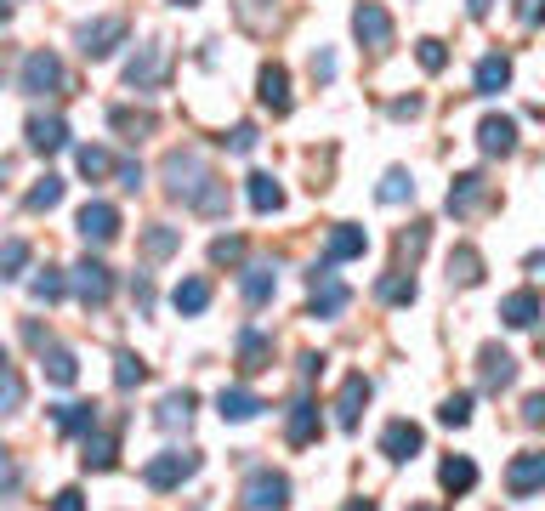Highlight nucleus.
<instances>
[{"label":"nucleus","instance_id":"f257e3e1","mask_svg":"<svg viewBox=\"0 0 545 511\" xmlns=\"http://www.w3.org/2000/svg\"><path fill=\"white\" fill-rule=\"evenodd\" d=\"M159 177H165V194L182 199V211L194 216H228V182L211 171V159L199 148H171L159 159Z\"/></svg>","mask_w":545,"mask_h":511},{"label":"nucleus","instance_id":"f03ea898","mask_svg":"<svg viewBox=\"0 0 545 511\" xmlns=\"http://www.w3.org/2000/svg\"><path fill=\"white\" fill-rule=\"evenodd\" d=\"M194 472H199L194 449H165V455H154L148 466H142V483H148L154 494H171V489H182Z\"/></svg>","mask_w":545,"mask_h":511},{"label":"nucleus","instance_id":"7ed1b4c3","mask_svg":"<svg viewBox=\"0 0 545 511\" xmlns=\"http://www.w3.org/2000/svg\"><path fill=\"white\" fill-rule=\"evenodd\" d=\"M18 86L29 91V97H57V91L69 86V74H63V57L57 52H29L23 57V69H18Z\"/></svg>","mask_w":545,"mask_h":511},{"label":"nucleus","instance_id":"20e7f679","mask_svg":"<svg viewBox=\"0 0 545 511\" xmlns=\"http://www.w3.org/2000/svg\"><path fill=\"white\" fill-rule=\"evenodd\" d=\"M125 35H131V23H125L120 12L91 18V23H80V52H86L91 63H103V57H114V46H125Z\"/></svg>","mask_w":545,"mask_h":511},{"label":"nucleus","instance_id":"39448f33","mask_svg":"<svg viewBox=\"0 0 545 511\" xmlns=\"http://www.w3.org/2000/svg\"><path fill=\"white\" fill-rule=\"evenodd\" d=\"M239 500H245V511H284L290 506V477L262 466V472L245 477V494H239Z\"/></svg>","mask_w":545,"mask_h":511},{"label":"nucleus","instance_id":"423d86ee","mask_svg":"<svg viewBox=\"0 0 545 511\" xmlns=\"http://www.w3.org/2000/svg\"><path fill=\"white\" fill-rule=\"evenodd\" d=\"M352 35L364 40L370 52H387V46H392V18H387V6H381V0H358V6H352Z\"/></svg>","mask_w":545,"mask_h":511},{"label":"nucleus","instance_id":"0eeeda50","mask_svg":"<svg viewBox=\"0 0 545 511\" xmlns=\"http://www.w3.org/2000/svg\"><path fill=\"white\" fill-rule=\"evenodd\" d=\"M74 228H80L86 245H114V239H120V211H114L108 199H91V205H80Z\"/></svg>","mask_w":545,"mask_h":511},{"label":"nucleus","instance_id":"6e6552de","mask_svg":"<svg viewBox=\"0 0 545 511\" xmlns=\"http://www.w3.org/2000/svg\"><path fill=\"white\" fill-rule=\"evenodd\" d=\"M159 80H165V46L148 40V46H137V57L125 63V86L131 91H154Z\"/></svg>","mask_w":545,"mask_h":511},{"label":"nucleus","instance_id":"1a4fd4ad","mask_svg":"<svg viewBox=\"0 0 545 511\" xmlns=\"http://www.w3.org/2000/svg\"><path fill=\"white\" fill-rule=\"evenodd\" d=\"M347 301H352V290L341 279H335L330 267L318 262L313 267V318H335V313H347Z\"/></svg>","mask_w":545,"mask_h":511},{"label":"nucleus","instance_id":"9d476101","mask_svg":"<svg viewBox=\"0 0 545 511\" xmlns=\"http://www.w3.org/2000/svg\"><path fill=\"white\" fill-rule=\"evenodd\" d=\"M483 205H489V182L477 177V171H460V177L449 182V216L466 222V216H477Z\"/></svg>","mask_w":545,"mask_h":511},{"label":"nucleus","instance_id":"9b49d317","mask_svg":"<svg viewBox=\"0 0 545 511\" xmlns=\"http://www.w3.org/2000/svg\"><path fill=\"white\" fill-rule=\"evenodd\" d=\"M74 290H80L86 307H103V301L114 296V273H108L97 256H86V262H74Z\"/></svg>","mask_w":545,"mask_h":511},{"label":"nucleus","instance_id":"f8f14e48","mask_svg":"<svg viewBox=\"0 0 545 511\" xmlns=\"http://www.w3.org/2000/svg\"><path fill=\"white\" fill-rule=\"evenodd\" d=\"M23 137H29L35 154H63L69 148V125H63V114H29Z\"/></svg>","mask_w":545,"mask_h":511},{"label":"nucleus","instance_id":"ddd939ff","mask_svg":"<svg viewBox=\"0 0 545 511\" xmlns=\"http://www.w3.org/2000/svg\"><path fill=\"white\" fill-rule=\"evenodd\" d=\"M506 489L517 494V500H528V494L545 489V455H540V449H528V455L511 460V466H506Z\"/></svg>","mask_w":545,"mask_h":511},{"label":"nucleus","instance_id":"4468645a","mask_svg":"<svg viewBox=\"0 0 545 511\" xmlns=\"http://www.w3.org/2000/svg\"><path fill=\"white\" fill-rule=\"evenodd\" d=\"M364 404H370V375H347L341 392H335V421H341V432H352V426L364 421Z\"/></svg>","mask_w":545,"mask_h":511},{"label":"nucleus","instance_id":"2eb2a0df","mask_svg":"<svg viewBox=\"0 0 545 511\" xmlns=\"http://www.w3.org/2000/svg\"><path fill=\"white\" fill-rule=\"evenodd\" d=\"M477 148H483L489 159L517 154V120H511V114H489V120L477 125Z\"/></svg>","mask_w":545,"mask_h":511},{"label":"nucleus","instance_id":"dca6fc26","mask_svg":"<svg viewBox=\"0 0 545 511\" xmlns=\"http://www.w3.org/2000/svg\"><path fill=\"white\" fill-rule=\"evenodd\" d=\"M256 97H262V108H273V114H290V69H284V63H262Z\"/></svg>","mask_w":545,"mask_h":511},{"label":"nucleus","instance_id":"f3484780","mask_svg":"<svg viewBox=\"0 0 545 511\" xmlns=\"http://www.w3.org/2000/svg\"><path fill=\"white\" fill-rule=\"evenodd\" d=\"M477 370H483V392H506L517 381V358L506 347H483L477 353Z\"/></svg>","mask_w":545,"mask_h":511},{"label":"nucleus","instance_id":"a211bd4d","mask_svg":"<svg viewBox=\"0 0 545 511\" xmlns=\"http://www.w3.org/2000/svg\"><path fill=\"white\" fill-rule=\"evenodd\" d=\"M421 443H426V432L415 421H392L387 432H381V455L387 460H415L421 455Z\"/></svg>","mask_w":545,"mask_h":511},{"label":"nucleus","instance_id":"6ab92c4d","mask_svg":"<svg viewBox=\"0 0 545 511\" xmlns=\"http://www.w3.org/2000/svg\"><path fill=\"white\" fill-rule=\"evenodd\" d=\"M318 404L313 398H296V404H290V421H284V443H290V449H307V443L318 438Z\"/></svg>","mask_w":545,"mask_h":511},{"label":"nucleus","instance_id":"aec40b11","mask_svg":"<svg viewBox=\"0 0 545 511\" xmlns=\"http://www.w3.org/2000/svg\"><path fill=\"white\" fill-rule=\"evenodd\" d=\"M370 250V233L364 228H352V222H341V228L324 239V267H335V262H352V256H364Z\"/></svg>","mask_w":545,"mask_h":511},{"label":"nucleus","instance_id":"412c9836","mask_svg":"<svg viewBox=\"0 0 545 511\" xmlns=\"http://www.w3.org/2000/svg\"><path fill=\"white\" fill-rule=\"evenodd\" d=\"M114 449H120V438L103 432V426H91L86 443H80V466H86V472H114Z\"/></svg>","mask_w":545,"mask_h":511},{"label":"nucleus","instance_id":"4be33fe9","mask_svg":"<svg viewBox=\"0 0 545 511\" xmlns=\"http://www.w3.org/2000/svg\"><path fill=\"white\" fill-rule=\"evenodd\" d=\"M500 324H511V330H534V324H540V296H534V290H511V296L500 301Z\"/></svg>","mask_w":545,"mask_h":511},{"label":"nucleus","instance_id":"5701e85b","mask_svg":"<svg viewBox=\"0 0 545 511\" xmlns=\"http://www.w3.org/2000/svg\"><path fill=\"white\" fill-rule=\"evenodd\" d=\"M245 194H250V211H256V216H273V211H284V188H279V177H267V171L245 177Z\"/></svg>","mask_w":545,"mask_h":511},{"label":"nucleus","instance_id":"b1692460","mask_svg":"<svg viewBox=\"0 0 545 511\" xmlns=\"http://www.w3.org/2000/svg\"><path fill=\"white\" fill-rule=\"evenodd\" d=\"M267 364H273V335H262V330H239V370L256 375V370H267Z\"/></svg>","mask_w":545,"mask_h":511},{"label":"nucleus","instance_id":"393cba45","mask_svg":"<svg viewBox=\"0 0 545 511\" xmlns=\"http://www.w3.org/2000/svg\"><path fill=\"white\" fill-rule=\"evenodd\" d=\"M477 97H500V91L511 86V57H500V52H489L483 63H477Z\"/></svg>","mask_w":545,"mask_h":511},{"label":"nucleus","instance_id":"a878e982","mask_svg":"<svg viewBox=\"0 0 545 511\" xmlns=\"http://www.w3.org/2000/svg\"><path fill=\"white\" fill-rule=\"evenodd\" d=\"M154 421L165 426V432L188 426V421H194V392H188V387H182V392H165V398H159V409H154Z\"/></svg>","mask_w":545,"mask_h":511},{"label":"nucleus","instance_id":"bb28decb","mask_svg":"<svg viewBox=\"0 0 545 511\" xmlns=\"http://www.w3.org/2000/svg\"><path fill=\"white\" fill-rule=\"evenodd\" d=\"M256 409H262V398L245 387H222V398H216V415L222 421H256Z\"/></svg>","mask_w":545,"mask_h":511},{"label":"nucleus","instance_id":"cd10ccee","mask_svg":"<svg viewBox=\"0 0 545 511\" xmlns=\"http://www.w3.org/2000/svg\"><path fill=\"white\" fill-rule=\"evenodd\" d=\"M171 301H176V313L182 318H199L205 307H211V279H182L171 290Z\"/></svg>","mask_w":545,"mask_h":511},{"label":"nucleus","instance_id":"c85d7f7f","mask_svg":"<svg viewBox=\"0 0 545 511\" xmlns=\"http://www.w3.org/2000/svg\"><path fill=\"white\" fill-rule=\"evenodd\" d=\"M233 12H239V23L250 35H267L279 23V0H233Z\"/></svg>","mask_w":545,"mask_h":511},{"label":"nucleus","instance_id":"c756f323","mask_svg":"<svg viewBox=\"0 0 545 511\" xmlns=\"http://www.w3.org/2000/svg\"><path fill=\"white\" fill-rule=\"evenodd\" d=\"M438 483H443L449 494H472V489H477V466H472L466 455H449V460L438 466Z\"/></svg>","mask_w":545,"mask_h":511},{"label":"nucleus","instance_id":"7c9ffc66","mask_svg":"<svg viewBox=\"0 0 545 511\" xmlns=\"http://www.w3.org/2000/svg\"><path fill=\"white\" fill-rule=\"evenodd\" d=\"M375 301H387V307H409V301H415V273L392 267L387 279L375 284Z\"/></svg>","mask_w":545,"mask_h":511},{"label":"nucleus","instance_id":"2f4dec72","mask_svg":"<svg viewBox=\"0 0 545 511\" xmlns=\"http://www.w3.org/2000/svg\"><path fill=\"white\" fill-rule=\"evenodd\" d=\"M46 381H52V387H74V381H80V358L69 353V347H46Z\"/></svg>","mask_w":545,"mask_h":511},{"label":"nucleus","instance_id":"473e14b6","mask_svg":"<svg viewBox=\"0 0 545 511\" xmlns=\"http://www.w3.org/2000/svg\"><path fill=\"white\" fill-rule=\"evenodd\" d=\"M108 125H114L120 137L142 142L148 131H154V114H148V108H108Z\"/></svg>","mask_w":545,"mask_h":511},{"label":"nucleus","instance_id":"72a5a7b5","mask_svg":"<svg viewBox=\"0 0 545 511\" xmlns=\"http://www.w3.org/2000/svg\"><path fill=\"white\" fill-rule=\"evenodd\" d=\"M273 284H279V273L273 267H245V279H239V290H245V301L250 307H262V301H273Z\"/></svg>","mask_w":545,"mask_h":511},{"label":"nucleus","instance_id":"f704fd0d","mask_svg":"<svg viewBox=\"0 0 545 511\" xmlns=\"http://www.w3.org/2000/svg\"><path fill=\"white\" fill-rule=\"evenodd\" d=\"M52 421H57V432H80L86 438L91 426H97V404H57Z\"/></svg>","mask_w":545,"mask_h":511},{"label":"nucleus","instance_id":"c9c22d12","mask_svg":"<svg viewBox=\"0 0 545 511\" xmlns=\"http://www.w3.org/2000/svg\"><path fill=\"white\" fill-rule=\"evenodd\" d=\"M74 165H80V177L86 182H103V177H114V171H120V165H114V154H108V148H80V154H74Z\"/></svg>","mask_w":545,"mask_h":511},{"label":"nucleus","instance_id":"e433bc0d","mask_svg":"<svg viewBox=\"0 0 545 511\" xmlns=\"http://www.w3.org/2000/svg\"><path fill=\"white\" fill-rule=\"evenodd\" d=\"M477 279H483V256H477L472 245H460L455 256H449V284H466V290H472Z\"/></svg>","mask_w":545,"mask_h":511},{"label":"nucleus","instance_id":"4c0bfd02","mask_svg":"<svg viewBox=\"0 0 545 511\" xmlns=\"http://www.w3.org/2000/svg\"><path fill=\"white\" fill-rule=\"evenodd\" d=\"M29 296H35V301H46V307H52V301H63V296H69V279H63L57 267H40L35 279H29Z\"/></svg>","mask_w":545,"mask_h":511},{"label":"nucleus","instance_id":"58836bf2","mask_svg":"<svg viewBox=\"0 0 545 511\" xmlns=\"http://www.w3.org/2000/svg\"><path fill=\"white\" fill-rule=\"evenodd\" d=\"M23 205H29V211H57V205H63V177H52V171H46V177L29 188V199H23Z\"/></svg>","mask_w":545,"mask_h":511},{"label":"nucleus","instance_id":"ea45409f","mask_svg":"<svg viewBox=\"0 0 545 511\" xmlns=\"http://www.w3.org/2000/svg\"><path fill=\"white\" fill-rule=\"evenodd\" d=\"M176 245H182V233H176V228H159V222H154V228L142 233V256H148V262H165Z\"/></svg>","mask_w":545,"mask_h":511},{"label":"nucleus","instance_id":"a19ab883","mask_svg":"<svg viewBox=\"0 0 545 511\" xmlns=\"http://www.w3.org/2000/svg\"><path fill=\"white\" fill-rule=\"evenodd\" d=\"M375 199H381V205H404V199H415V177H409V171H387L381 188H375Z\"/></svg>","mask_w":545,"mask_h":511},{"label":"nucleus","instance_id":"79ce46f5","mask_svg":"<svg viewBox=\"0 0 545 511\" xmlns=\"http://www.w3.org/2000/svg\"><path fill=\"white\" fill-rule=\"evenodd\" d=\"M142 381H148V364H142L137 353H114V387L131 392V387H142Z\"/></svg>","mask_w":545,"mask_h":511},{"label":"nucleus","instance_id":"37998d69","mask_svg":"<svg viewBox=\"0 0 545 511\" xmlns=\"http://www.w3.org/2000/svg\"><path fill=\"white\" fill-rule=\"evenodd\" d=\"M23 267H29V245L23 239H6L0 245V279H23Z\"/></svg>","mask_w":545,"mask_h":511},{"label":"nucleus","instance_id":"c03bdc74","mask_svg":"<svg viewBox=\"0 0 545 511\" xmlns=\"http://www.w3.org/2000/svg\"><path fill=\"white\" fill-rule=\"evenodd\" d=\"M211 262L216 267H239L245 262V239H239V233H222V239L211 245Z\"/></svg>","mask_w":545,"mask_h":511},{"label":"nucleus","instance_id":"a18cd8bd","mask_svg":"<svg viewBox=\"0 0 545 511\" xmlns=\"http://www.w3.org/2000/svg\"><path fill=\"white\" fill-rule=\"evenodd\" d=\"M438 421H443V426H466V421H472V392H455V398H443Z\"/></svg>","mask_w":545,"mask_h":511},{"label":"nucleus","instance_id":"49530a36","mask_svg":"<svg viewBox=\"0 0 545 511\" xmlns=\"http://www.w3.org/2000/svg\"><path fill=\"white\" fill-rule=\"evenodd\" d=\"M23 409V375H0V415H18Z\"/></svg>","mask_w":545,"mask_h":511},{"label":"nucleus","instance_id":"de8ad7c7","mask_svg":"<svg viewBox=\"0 0 545 511\" xmlns=\"http://www.w3.org/2000/svg\"><path fill=\"white\" fill-rule=\"evenodd\" d=\"M415 57H421L426 74H438L443 63H449V46H443V40H421V46H415Z\"/></svg>","mask_w":545,"mask_h":511},{"label":"nucleus","instance_id":"09e8293b","mask_svg":"<svg viewBox=\"0 0 545 511\" xmlns=\"http://www.w3.org/2000/svg\"><path fill=\"white\" fill-rule=\"evenodd\" d=\"M421 250H426V222H415V228L398 233V256H409V262H415Z\"/></svg>","mask_w":545,"mask_h":511},{"label":"nucleus","instance_id":"8fccbe9b","mask_svg":"<svg viewBox=\"0 0 545 511\" xmlns=\"http://www.w3.org/2000/svg\"><path fill=\"white\" fill-rule=\"evenodd\" d=\"M233 148V154H250V148H256V142H262V131H256V125H233L228 137H222Z\"/></svg>","mask_w":545,"mask_h":511},{"label":"nucleus","instance_id":"3c124183","mask_svg":"<svg viewBox=\"0 0 545 511\" xmlns=\"http://www.w3.org/2000/svg\"><path fill=\"white\" fill-rule=\"evenodd\" d=\"M131 301H137V313H154V284H148V273L131 279Z\"/></svg>","mask_w":545,"mask_h":511},{"label":"nucleus","instance_id":"603ef678","mask_svg":"<svg viewBox=\"0 0 545 511\" xmlns=\"http://www.w3.org/2000/svg\"><path fill=\"white\" fill-rule=\"evenodd\" d=\"M517 23H523V29H540L545 23V0H517Z\"/></svg>","mask_w":545,"mask_h":511},{"label":"nucleus","instance_id":"864d4df0","mask_svg":"<svg viewBox=\"0 0 545 511\" xmlns=\"http://www.w3.org/2000/svg\"><path fill=\"white\" fill-rule=\"evenodd\" d=\"M523 426H545V392H528L523 398Z\"/></svg>","mask_w":545,"mask_h":511},{"label":"nucleus","instance_id":"5fc2aeb1","mask_svg":"<svg viewBox=\"0 0 545 511\" xmlns=\"http://www.w3.org/2000/svg\"><path fill=\"white\" fill-rule=\"evenodd\" d=\"M52 511H86V494H80V489H57Z\"/></svg>","mask_w":545,"mask_h":511},{"label":"nucleus","instance_id":"6e6d98bb","mask_svg":"<svg viewBox=\"0 0 545 511\" xmlns=\"http://www.w3.org/2000/svg\"><path fill=\"white\" fill-rule=\"evenodd\" d=\"M313 80H324V86L335 80V52H313Z\"/></svg>","mask_w":545,"mask_h":511},{"label":"nucleus","instance_id":"4d7b16f0","mask_svg":"<svg viewBox=\"0 0 545 511\" xmlns=\"http://www.w3.org/2000/svg\"><path fill=\"white\" fill-rule=\"evenodd\" d=\"M120 188H131V194L142 188V165L137 159H120Z\"/></svg>","mask_w":545,"mask_h":511},{"label":"nucleus","instance_id":"13d9d810","mask_svg":"<svg viewBox=\"0 0 545 511\" xmlns=\"http://www.w3.org/2000/svg\"><path fill=\"white\" fill-rule=\"evenodd\" d=\"M421 97H398V103H392V114H398V120H415V114H421Z\"/></svg>","mask_w":545,"mask_h":511},{"label":"nucleus","instance_id":"bf43d9fd","mask_svg":"<svg viewBox=\"0 0 545 511\" xmlns=\"http://www.w3.org/2000/svg\"><path fill=\"white\" fill-rule=\"evenodd\" d=\"M489 6H494V0H466V12H472V18H489Z\"/></svg>","mask_w":545,"mask_h":511},{"label":"nucleus","instance_id":"052dcab7","mask_svg":"<svg viewBox=\"0 0 545 511\" xmlns=\"http://www.w3.org/2000/svg\"><path fill=\"white\" fill-rule=\"evenodd\" d=\"M347 511H375V500H347Z\"/></svg>","mask_w":545,"mask_h":511},{"label":"nucleus","instance_id":"680f3d73","mask_svg":"<svg viewBox=\"0 0 545 511\" xmlns=\"http://www.w3.org/2000/svg\"><path fill=\"white\" fill-rule=\"evenodd\" d=\"M6 18H12V0H0V23H6Z\"/></svg>","mask_w":545,"mask_h":511},{"label":"nucleus","instance_id":"e2e57ef3","mask_svg":"<svg viewBox=\"0 0 545 511\" xmlns=\"http://www.w3.org/2000/svg\"><path fill=\"white\" fill-rule=\"evenodd\" d=\"M6 177H12V165H6V159H0V182H6Z\"/></svg>","mask_w":545,"mask_h":511},{"label":"nucleus","instance_id":"0e129e2a","mask_svg":"<svg viewBox=\"0 0 545 511\" xmlns=\"http://www.w3.org/2000/svg\"><path fill=\"white\" fill-rule=\"evenodd\" d=\"M0 375H6V347H0Z\"/></svg>","mask_w":545,"mask_h":511},{"label":"nucleus","instance_id":"69168bd1","mask_svg":"<svg viewBox=\"0 0 545 511\" xmlns=\"http://www.w3.org/2000/svg\"><path fill=\"white\" fill-rule=\"evenodd\" d=\"M0 74H6V46H0Z\"/></svg>","mask_w":545,"mask_h":511},{"label":"nucleus","instance_id":"338daca9","mask_svg":"<svg viewBox=\"0 0 545 511\" xmlns=\"http://www.w3.org/2000/svg\"><path fill=\"white\" fill-rule=\"evenodd\" d=\"M409 511H438V506H409Z\"/></svg>","mask_w":545,"mask_h":511},{"label":"nucleus","instance_id":"774afa93","mask_svg":"<svg viewBox=\"0 0 545 511\" xmlns=\"http://www.w3.org/2000/svg\"><path fill=\"white\" fill-rule=\"evenodd\" d=\"M176 6H199V0H176Z\"/></svg>","mask_w":545,"mask_h":511}]
</instances>
